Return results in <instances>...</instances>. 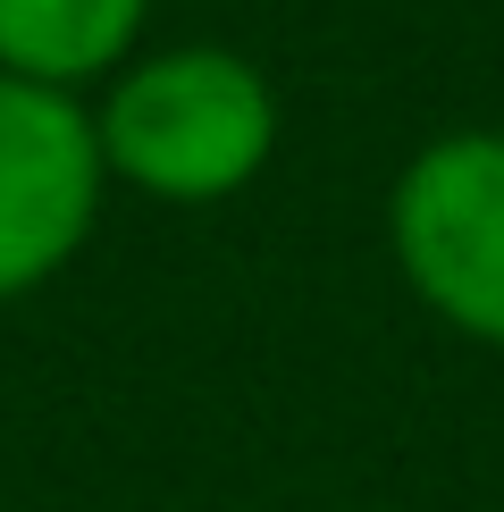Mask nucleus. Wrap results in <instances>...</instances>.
<instances>
[{
    "instance_id": "nucleus-1",
    "label": "nucleus",
    "mask_w": 504,
    "mask_h": 512,
    "mask_svg": "<svg viewBox=\"0 0 504 512\" xmlns=\"http://www.w3.org/2000/svg\"><path fill=\"white\" fill-rule=\"evenodd\" d=\"M101 177L152 202H227L278 152V93L244 51L177 42L126 59L93 101Z\"/></svg>"
},
{
    "instance_id": "nucleus-2",
    "label": "nucleus",
    "mask_w": 504,
    "mask_h": 512,
    "mask_svg": "<svg viewBox=\"0 0 504 512\" xmlns=\"http://www.w3.org/2000/svg\"><path fill=\"white\" fill-rule=\"evenodd\" d=\"M387 244L404 286L471 345L504 353V126H454L395 177Z\"/></svg>"
},
{
    "instance_id": "nucleus-3",
    "label": "nucleus",
    "mask_w": 504,
    "mask_h": 512,
    "mask_svg": "<svg viewBox=\"0 0 504 512\" xmlns=\"http://www.w3.org/2000/svg\"><path fill=\"white\" fill-rule=\"evenodd\" d=\"M101 143L76 93L0 76V303L51 286L101 219Z\"/></svg>"
},
{
    "instance_id": "nucleus-4",
    "label": "nucleus",
    "mask_w": 504,
    "mask_h": 512,
    "mask_svg": "<svg viewBox=\"0 0 504 512\" xmlns=\"http://www.w3.org/2000/svg\"><path fill=\"white\" fill-rule=\"evenodd\" d=\"M143 9L152 0H0V76L84 101V84H110L135 59Z\"/></svg>"
}]
</instances>
